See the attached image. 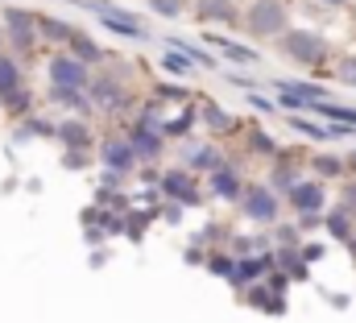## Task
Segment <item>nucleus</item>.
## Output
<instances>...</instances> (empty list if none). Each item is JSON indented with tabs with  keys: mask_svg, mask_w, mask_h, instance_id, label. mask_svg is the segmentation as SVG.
Returning a JSON list of instances; mask_svg holds the SVG:
<instances>
[{
	"mask_svg": "<svg viewBox=\"0 0 356 323\" xmlns=\"http://www.w3.org/2000/svg\"><path fill=\"white\" fill-rule=\"evenodd\" d=\"M282 50H286L294 63H302V67H323V58H327L323 38H315L311 29H286V33H282Z\"/></svg>",
	"mask_w": 356,
	"mask_h": 323,
	"instance_id": "f257e3e1",
	"label": "nucleus"
},
{
	"mask_svg": "<svg viewBox=\"0 0 356 323\" xmlns=\"http://www.w3.org/2000/svg\"><path fill=\"white\" fill-rule=\"evenodd\" d=\"M245 25L257 38H282L286 33V8L277 0H253L249 13H245Z\"/></svg>",
	"mask_w": 356,
	"mask_h": 323,
	"instance_id": "f03ea898",
	"label": "nucleus"
},
{
	"mask_svg": "<svg viewBox=\"0 0 356 323\" xmlns=\"http://www.w3.org/2000/svg\"><path fill=\"white\" fill-rule=\"evenodd\" d=\"M4 21H8L13 46H17V50H29V46H33V38H38V17H33V13H25V8H8V13H4Z\"/></svg>",
	"mask_w": 356,
	"mask_h": 323,
	"instance_id": "7ed1b4c3",
	"label": "nucleus"
},
{
	"mask_svg": "<svg viewBox=\"0 0 356 323\" xmlns=\"http://www.w3.org/2000/svg\"><path fill=\"white\" fill-rule=\"evenodd\" d=\"M50 79H54V87H83V83H88V63L58 54V58L50 63Z\"/></svg>",
	"mask_w": 356,
	"mask_h": 323,
	"instance_id": "20e7f679",
	"label": "nucleus"
},
{
	"mask_svg": "<svg viewBox=\"0 0 356 323\" xmlns=\"http://www.w3.org/2000/svg\"><path fill=\"white\" fill-rule=\"evenodd\" d=\"M245 216H249V220H261V224H273V220H277V195H269V191H249V195H245Z\"/></svg>",
	"mask_w": 356,
	"mask_h": 323,
	"instance_id": "39448f33",
	"label": "nucleus"
},
{
	"mask_svg": "<svg viewBox=\"0 0 356 323\" xmlns=\"http://www.w3.org/2000/svg\"><path fill=\"white\" fill-rule=\"evenodd\" d=\"M286 199H290L298 212H319V207H323V187H319V182H294Z\"/></svg>",
	"mask_w": 356,
	"mask_h": 323,
	"instance_id": "423d86ee",
	"label": "nucleus"
},
{
	"mask_svg": "<svg viewBox=\"0 0 356 323\" xmlns=\"http://www.w3.org/2000/svg\"><path fill=\"white\" fill-rule=\"evenodd\" d=\"M133 162H137V154H133L129 141H104V166H112V170H129Z\"/></svg>",
	"mask_w": 356,
	"mask_h": 323,
	"instance_id": "0eeeda50",
	"label": "nucleus"
},
{
	"mask_svg": "<svg viewBox=\"0 0 356 323\" xmlns=\"http://www.w3.org/2000/svg\"><path fill=\"white\" fill-rule=\"evenodd\" d=\"M211 195H216V199H236V195H241V178H236L232 170H224V166L211 170Z\"/></svg>",
	"mask_w": 356,
	"mask_h": 323,
	"instance_id": "6e6552de",
	"label": "nucleus"
},
{
	"mask_svg": "<svg viewBox=\"0 0 356 323\" xmlns=\"http://www.w3.org/2000/svg\"><path fill=\"white\" fill-rule=\"evenodd\" d=\"M91 91H95V104L99 108H124V87L120 83L99 79V83H91Z\"/></svg>",
	"mask_w": 356,
	"mask_h": 323,
	"instance_id": "1a4fd4ad",
	"label": "nucleus"
},
{
	"mask_svg": "<svg viewBox=\"0 0 356 323\" xmlns=\"http://www.w3.org/2000/svg\"><path fill=\"white\" fill-rule=\"evenodd\" d=\"M38 33L50 38V42H67V38H71V25L58 21V17H38Z\"/></svg>",
	"mask_w": 356,
	"mask_h": 323,
	"instance_id": "9d476101",
	"label": "nucleus"
},
{
	"mask_svg": "<svg viewBox=\"0 0 356 323\" xmlns=\"http://www.w3.org/2000/svg\"><path fill=\"white\" fill-rule=\"evenodd\" d=\"M199 13H203V17H211V21H236L232 0H199Z\"/></svg>",
	"mask_w": 356,
	"mask_h": 323,
	"instance_id": "9b49d317",
	"label": "nucleus"
},
{
	"mask_svg": "<svg viewBox=\"0 0 356 323\" xmlns=\"http://www.w3.org/2000/svg\"><path fill=\"white\" fill-rule=\"evenodd\" d=\"M13 87H21V67L17 58H0V95H8Z\"/></svg>",
	"mask_w": 356,
	"mask_h": 323,
	"instance_id": "f8f14e48",
	"label": "nucleus"
},
{
	"mask_svg": "<svg viewBox=\"0 0 356 323\" xmlns=\"http://www.w3.org/2000/svg\"><path fill=\"white\" fill-rule=\"evenodd\" d=\"M207 42H211V46H220L228 58H245V63H257V54H253L249 46H241V42H228V38H211V33H207Z\"/></svg>",
	"mask_w": 356,
	"mask_h": 323,
	"instance_id": "ddd939ff",
	"label": "nucleus"
},
{
	"mask_svg": "<svg viewBox=\"0 0 356 323\" xmlns=\"http://www.w3.org/2000/svg\"><path fill=\"white\" fill-rule=\"evenodd\" d=\"M133 154L137 158H158L162 154V141L154 133H133Z\"/></svg>",
	"mask_w": 356,
	"mask_h": 323,
	"instance_id": "4468645a",
	"label": "nucleus"
},
{
	"mask_svg": "<svg viewBox=\"0 0 356 323\" xmlns=\"http://www.w3.org/2000/svg\"><path fill=\"white\" fill-rule=\"evenodd\" d=\"M67 42H71V50L79 54V63H99V46H95L91 38H83V33H71Z\"/></svg>",
	"mask_w": 356,
	"mask_h": 323,
	"instance_id": "2eb2a0df",
	"label": "nucleus"
},
{
	"mask_svg": "<svg viewBox=\"0 0 356 323\" xmlns=\"http://www.w3.org/2000/svg\"><path fill=\"white\" fill-rule=\"evenodd\" d=\"M50 100H54V104H67V108H83V104H88L79 87H50Z\"/></svg>",
	"mask_w": 356,
	"mask_h": 323,
	"instance_id": "dca6fc26",
	"label": "nucleus"
},
{
	"mask_svg": "<svg viewBox=\"0 0 356 323\" xmlns=\"http://www.w3.org/2000/svg\"><path fill=\"white\" fill-rule=\"evenodd\" d=\"M195 170H220L224 158H220V150H211V145H203V150H195V158H191Z\"/></svg>",
	"mask_w": 356,
	"mask_h": 323,
	"instance_id": "f3484780",
	"label": "nucleus"
},
{
	"mask_svg": "<svg viewBox=\"0 0 356 323\" xmlns=\"http://www.w3.org/2000/svg\"><path fill=\"white\" fill-rule=\"evenodd\" d=\"M311 108H319L327 120H336V125H356V108H336V104H311Z\"/></svg>",
	"mask_w": 356,
	"mask_h": 323,
	"instance_id": "a211bd4d",
	"label": "nucleus"
},
{
	"mask_svg": "<svg viewBox=\"0 0 356 323\" xmlns=\"http://www.w3.org/2000/svg\"><path fill=\"white\" fill-rule=\"evenodd\" d=\"M0 104H4L8 112H29V108H33V100H29V91H21V87H13L8 95H0Z\"/></svg>",
	"mask_w": 356,
	"mask_h": 323,
	"instance_id": "6ab92c4d",
	"label": "nucleus"
},
{
	"mask_svg": "<svg viewBox=\"0 0 356 323\" xmlns=\"http://www.w3.org/2000/svg\"><path fill=\"white\" fill-rule=\"evenodd\" d=\"M166 195H175V199H195V191H191V182L182 178V174H166Z\"/></svg>",
	"mask_w": 356,
	"mask_h": 323,
	"instance_id": "aec40b11",
	"label": "nucleus"
},
{
	"mask_svg": "<svg viewBox=\"0 0 356 323\" xmlns=\"http://www.w3.org/2000/svg\"><path fill=\"white\" fill-rule=\"evenodd\" d=\"M162 63H166V71H170V75H191V67H195V63H191V58H186L182 50H170V54H166Z\"/></svg>",
	"mask_w": 356,
	"mask_h": 323,
	"instance_id": "412c9836",
	"label": "nucleus"
},
{
	"mask_svg": "<svg viewBox=\"0 0 356 323\" xmlns=\"http://www.w3.org/2000/svg\"><path fill=\"white\" fill-rule=\"evenodd\" d=\"M266 265H269V257H245V261L236 265V278H257Z\"/></svg>",
	"mask_w": 356,
	"mask_h": 323,
	"instance_id": "4be33fe9",
	"label": "nucleus"
},
{
	"mask_svg": "<svg viewBox=\"0 0 356 323\" xmlns=\"http://www.w3.org/2000/svg\"><path fill=\"white\" fill-rule=\"evenodd\" d=\"M327 224H332V237H340V241H348V237H353V228H348V212H336Z\"/></svg>",
	"mask_w": 356,
	"mask_h": 323,
	"instance_id": "5701e85b",
	"label": "nucleus"
},
{
	"mask_svg": "<svg viewBox=\"0 0 356 323\" xmlns=\"http://www.w3.org/2000/svg\"><path fill=\"white\" fill-rule=\"evenodd\" d=\"M315 170H319L323 178H332V174H340L344 166H340V158H327V154H323V158H315Z\"/></svg>",
	"mask_w": 356,
	"mask_h": 323,
	"instance_id": "b1692460",
	"label": "nucleus"
},
{
	"mask_svg": "<svg viewBox=\"0 0 356 323\" xmlns=\"http://www.w3.org/2000/svg\"><path fill=\"white\" fill-rule=\"evenodd\" d=\"M207 265H211L216 274H224V278H236V265H232V257H211Z\"/></svg>",
	"mask_w": 356,
	"mask_h": 323,
	"instance_id": "393cba45",
	"label": "nucleus"
},
{
	"mask_svg": "<svg viewBox=\"0 0 356 323\" xmlns=\"http://www.w3.org/2000/svg\"><path fill=\"white\" fill-rule=\"evenodd\" d=\"M186 125H191V116H178V120H166V125H162V133H166V137H182Z\"/></svg>",
	"mask_w": 356,
	"mask_h": 323,
	"instance_id": "a878e982",
	"label": "nucleus"
},
{
	"mask_svg": "<svg viewBox=\"0 0 356 323\" xmlns=\"http://www.w3.org/2000/svg\"><path fill=\"white\" fill-rule=\"evenodd\" d=\"M149 4H154L162 17H178V13H182V0H149Z\"/></svg>",
	"mask_w": 356,
	"mask_h": 323,
	"instance_id": "bb28decb",
	"label": "nucleus"
},
{
	"mask_svg": "<svg viewBox=\"0 0 356 323\" xmlns=\"http://www.w3.org/2000/svg\"><path fill=\"white\" fill-rule=\"evenodd\" d=\"M336 75H340L344 83H353V87H356V58H348V63H340V71H336Z\"/></svg>",
	"mask_w": 356,
	"mask_h": 323,
	"instance_id": "cd10ccee",
	"label": "nucleus"
},
{
	"mask_svg": "<svg viewBox=\"0 0 356 323\" xmlns=\"http://www.w3.org/2000/svg\"><path fill=\"white\" fill-rule=\"evenodd\" d=\"M158 95H162V100H182L186 91H182V87H170V83H166V87H158Z\"/></svg>",
	"mask_w": 356,
	"mask_h": 323,
	"instance_id": "c85d7f7f",
	"label": "nucleus"
},
{
	"mask_svg": "<svg viewBox=\"0 0 356 323\" xmlns=\"http://www.w3.org/2000/svg\"><path fill=\"white\" fill-rule=\"evenodd\" d=\"M348 207H356V182L348 187Z\"/></svg>",
	"mask_w": 356,
	"mask_h": 323,
	"instance_id": "c756f323",
	"label": "nucleus"
},
{
	"mask_svg": "<svg viewBox=\"0 0 356 323\" xmlns=\"http://www.w3.org/2000/svg\"><path fill=\"white\" fill-rule=\"evenodd\" d=\"M327 4H344V0H327Z\"/></svg>",
	"mask_w": 356,
	"mask_h": 323,
	"instance_id": "7c9ffc66",
	"label": "nucleus"
},
{
	"mask_svg": "<svg viewBox=\"0 0 356 323\" xmlns=\"http://www.w3.org/2000/svg\"><path fill=\"white\" fill-rule=\"evenodd\" d=\"M353 166H356V158H353Z\"/></svg>",
	"mask_w": 356,
	"mask_h": 323,
	"instance_id": "2f4dec72",
	"label": "nucleus"
}]
</instances>
